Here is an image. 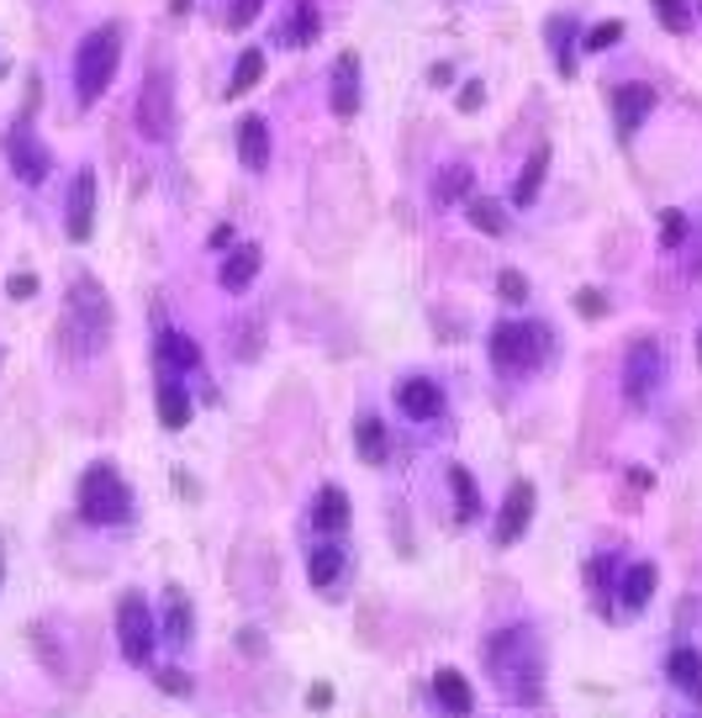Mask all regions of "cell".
<instances>
[{
  "label": "cell",
  "instance_id": "cell-1",
  "mask_svg": "<svg viewBox=\"0 0 702 718\" xmlns=\"http://www.w3.org/2000/svg\"><path fill=\"white\" fill-rule=\"evenodd\" d=\"M486 676L491 687L529 708V703H544V640L533 634L529 623H508L486 640Z\"/></svg>",
  "mask_w": 702,
  "mask_h": 718
},
{
  "label": "cell",
  "instance_id": "cell-2",
  "mask_svg": "<svg viewBox=\"0 0 702 718\" xmlns=\"http://www.w3.org/2000/svg\"><path fill=\"white\" fill-rule=\"evenodd\" d=\"M111 328H117V312H111V296L96 275H74L70 291H64V312H59V349L70 359H96L106 344H111Z\"/></svg>",
  "mask_w": 702,
  "mask_h": 718
},
{
  "label": "cell",
  "instance_id": "cell-3",
  "mask_svg": "<svg viewBox=\"0 0 702 718\" xmlns=\"http://www.w3.org/2000/svg\"><path fill=\"white\" fill-rule=\"evenodd\" d=\"M74 507H79V518L96 528H121L132 518V492H127V481L111 460H96V465H85V476H79V492H74Z\"/></svg>",
  "mask_w": 702,
  "mask_h": 718
},
{
  "label": "cell",
  "instance_id": "cell-4",
  "mask_svg": "<svg viewBox=\"0 0 702 718\" xmlns=\"http://www.w3.org/2000/svg\"><path fill=\"white\" fill-rule=\"evenodd\" d=\"M117 59H121L117 22H106L79 38V49H74V96H79V106H96V101L106 96V85H111V74H117Z\"/></svg>",
  "mask_w": 702,
  "mask_h": 718
},
{
  "label": "cell",
  "instance_id": "cell-5",
  "mask_svg": "<svg viewBox=\"0 0 702 718\" xmlns=\"http://www.w3.org/2000/svg\"><path fill=\"white\" fill-rule=\"evenodd\" d=\"M486 355H491V365H497L502 376H523V370H533V365H539V355H544V328L508 317V323H497V328H491V338H486Z\"/></svg>",
  "mask_w": 702,
  "mask_h": 718
},
{
  "label": "cell",
  "instance_id": "cell-6",
  "mask_svg": "<svg viewBox=\"0 0 702 718\" xmlns=\"http://www.w3.org/2000/svg\"><path fill=\"white\" fill-rule=\"evenodd\" d=\"M138 127L153 144H174L180 117H174V74L164 64H153L143 74V91H138Z\"/></svg>",
  "mask_w": 702,
  "mask_h": 718
},
{
  "label": "cell",
  "instance_id": "cell-7",
  "mask_svg": "<svg viewBox=\"0 0 702 718\" xmlns=\"http://www.w3.org/2000/svg\"><path fill=\"white\" fill-rule=\"evenodd\" d=\"M153 640H159V619L148 608L143 592H121L117 602V645L132 666H148L153 661Z\"/></svg>",
  "mask_w": 702,
  "mask_h": 718
},
{
  "label": "cell",
  "instance_id": "cell-8",
  "mask_svg": "<svg viewBox=\"0 0 702 718\" xmlns=\"http://www.w3.org/2000/svg\"><path fill=\"white\" fill-rule=\"evenodd\" d=\"M660 381H666V349L655 338H634L629 355H624V397H629V408H650Z\"/></svg>",
  "mask_w": 702,
  "mask_h": 718
},
{
  "label": "cell",
  "instance_id": "cell-9",
  "mask_svg": "<svg viewBox=\"0 0 702 718\" xmlns=\"http://www.w3.org/2000/svg\"><path fill=\"white\" fill-rule=\"evenodd\" d=\"M64 233L70 243H91L96 233V169H74L70 201H64Z\"/></svg>",
  "mask_w": 702,
  "mask_h": 718
},
{
  "label": "cell",
  "instance_id": "cell-10",
  "mask_svg": "<svg viewBox=\"0 0 702 718\" xmlns=\"http://www.w3.org/2000/svg\"><path fill=\"white\" fill-rule=\"evenodd\" d=\"M6 159H11V169H17V180L22 186H43L49 180V148L32 138V122H17L11 127V138H6Z\"/></svg>",
  "mask_w": 702,
  "mask_h": 718
},
{
  "label": "cell",
  "instance_id": "cell-11",
  "mask_svg": "<svg viewBox=\"0 0 702 718\" xmlns=\"http://www.w3.org/2000/svg\"><path fill=\"white\" fill-rule=\"evenodd\" d=\"M328 106L333 117H354L364 106V85H360V53H339L333 59V80H328Z\"/></svg>",
  "mask_w": 702,
  "mask_h": 718
},
{
  "label": "cell",
  "instance_id": "cell-12",
  "mask_svg": "<svg viewBox=\"0 0 702 718\" xmlns=\"http://www.w3.org/2000/svg\"><path fill=\"white\" fill-rule=\"evenodd\" d=\"M533 507H539V497H533V486H529V481H512L508 503H502V513H497V545H518V539L529 534Z\"/></svg>",
  "mask_w": 702,
  "mask_h": 718
},
{
  "label": "cell",
  "instance_id": "cell-13",
  "mask_svg": "<svg viewBox=\"0 0 702 718\" xmlns=\"http://www.w3.org/2000/svg\"><path fill=\"white\" fill-rule=\"evenodd\" d=\"M655 112V91L650 85H618L613 91V122H618V138H634L639 127H645V117Z\"/></svg>",
  "mask_w": 702,
  "mask_h": 718
},
{
  "label": "cell",
  "instance_id": "cell-14",
  "mask_svg": "<svg viewBox=\"0 0 702 718\" xmlns=\"http://www.w3.org/2000/svg\"><path fill=\"white\" fill-rule=\"evenodd\" d=\"M396 408L407 412V418H417V423H434L438 412H444V391L428 376H407V381H396Z\"/></svg>",
  "mask_w": 702,
  "mask_h": 718
},
{
  "label": "cell",
  "instance_id": "cell-15",
  "mask_svg": "<svg viewBox=\"0 0 702 718\" xmlns=\"http://www.w3.org/2000/svg\"><path fill=\"white\" fill-rule=\"evenodd\" d=\"M655 587H660V571H655L650 560H639V566H629V571L618 576V608H624V619H634V613L650 608Z\"/></svg>",
  "mask_w": 702,
  "mask_h": 718
},
{
  "label": "cell",
  "instance_id": "cell-16",
  "mask_svg": "<svg viewBox=\"0 0 702 718\" xmlns=\"http://www.w3.org/2000/svg\"><path fill=\"white\" fill-rule=\"evenodd\" d=\"M434 697H438V714L444 718H470L476 714V693L455 666H438L434 671Z\"/></svg>",
  "mask_w": 702,
  "mask_h": 718
},
{
  "label": "cell",
  "instance_id": "cell-17",
  "mask_svg": "<svg viewBox=\"0 0 702 718\" xmlns=\"http://www.w3.org/2000/svg\"><path fill=\"white\" fill-rule=\"evenodd\" d=\"M312 528L322 534V539H339L343 528H349V497H343V486H322L312 497Z\"/></svg>",
  "mask_w": 702,
  "mask_h": 718
},
{
  "label": "cell",
  "instance_id": "cell-18",
  "mask_svg": "<svg viewBox=\"0 0 702 718\" xmlns=\"http://www.w3.org/2000/svg\"><path fill=\"white\" fill-rule=\"evenodd\" d=\"M317 32H322V11H317V0H291V17H286V27H275V43H286V49H307V43H317Z\"/></svg>",
  "mask_w": 702,
  "mask_h": 718
},
{
  "label": "cell",
  "instance_id": "cell-19",
  "mask_svg": "<svg viewBox=\"0 0 702 718\" xmlns=\"http://www.w3.org/2000/svg\"><path fill=\"white\" fill-rule=\"evenodd\" d=\"M164 640L174 650H191V640H195V608L180 587H164Z\"/></svg>",
  "mask_w": 702,
  "mask_h": 718
},
{
  "label": "cell",
  "instance_id": "cell-20",
  "mask_svg": "<svg viewBox=\"0 0 702 718\" xmlns=\"http://www.w3.org/2000/svg\"><path fill=\"white\" fill-rule=\"evenodd\" d=\"M666 676H671L677 693H687L692 703H702V650L677 645L671 655H666Z\"/></svg>",
  "mask_w": 702,
  "mask_h": 718
},
{
  "label": "cell",
  "instance_id": "cell-21",
  "mask_svg": "<svg viewBox=\"0 0 702 718\" xmlns=\"http://www.w3.org/2000/svg\"><path fill=\"white\" fill-rule=\"evenodd\" d=\"M354 455H360V465H386L391 439H386V423H381L375 412H360V418H354Z\"/></svg>",
  "mask_w": 702,
  "mask_h": 718
},
{
  "label": "cell",
  "instance_id": "cell-22",
  "mask_svg": "<svg viewBox=\"0 0 702 718\" xmlns=\"http://www.w3.org/2000/svg\"><path fill=\"white\" fill-rule=\"evenodd\" d=\"M159 365H164V376L174 370H201V344L191 334H180V328H164L159 334Z\"/></svg>",
  "mask_w": 702,
  "mask_h": 718
},
{
  "label": "cell",
  "instance_id": "cell-23",
  "mask_svg": "<svg viewBox=\"0 0 702 718\" xmlns=\"http://www.w3.org/2000/svg\"><path fill=\"white\" fill-rule=\"evenodd\" d=\"M191 418H195L191 391H185V386L174 381V376H164V381H159V423H164L170 433H180L185 423H191Z\"/></svg>",
  "mask_w": 702,
  "mask_h": 718
},
{
  "label": "cell",
  "instance_id": "cell-24",
  "mask_svg": "<svg viewBox=\"0 0 702 718\" xmlns=\"http://www.w3.org/2000/svg\"><path fill=\"white\" fill-rule=\"evenodd\" d=\"M343 571H349V555H343L333 539H328V545H317L312 560H307V576H312L317 592H333V587L343 581Z\"/></svg>",
  "mask_w": 702,
  "mask_h": 718
},
{
  "label": "cell",
  "instance_id": "cell-25",
  "mask_svg": "<svg viewBox=\"0 0 702 718\" xmlns=\"http://www.w3.org/2000/svg\"><path fill=\"white\" fill-rule=\"evenodd\" d=\"M259 264H265L259 243H238V249L222 260V286H227V291H248V286H254V275H259Z\"/></svg>",
  "mask_w": 702,
  "mask_h": 718
},
{
  "label": "cell",
  "instance_id": "cell-26",
  "mask_svg": "<svg viewBox=\"0 0 702 718\" xmlns=\"http://www.w3.org/2000/svg\"><path fill=\"white\" fill-rule=\"evenodd\" d=\"M238 159L254 169V175L269 169V127H265V117H243L238 122Z\"/></svg>",
  "mask_w": 702,
  "mask_h": 718
},
{
  "label": "cell",
  "instance_id": "cell-27",
  "mask_svg": "<svg viewBox=\"0 0 702 718\" xmlns=\"http://www.w3.org/2000/svg\"><path fill=\"white\" fill-rule=\"evenodd\" d=\"M544 175H550V144H539L533 148V159L523 165L518 186H512V207H533V196H539V186H544Z\"/></svg>",
  "mask_w": 702,
  "mask_h": 718
},
{
  "label": "cell",
  "instance_id": "cell-28",
  "mask_svg": "<svg viewBox=\"0 0 702 718\" xmlns=\"http://www.w3.org/2000/svg\"><path fill=\"white\" fill-rule=\"evenodd\" d=\"M465 217H470V228L486 233V239H502V233H508V212H502L497 201H486V196H476V201L465 207Z\"/></svg>",
  "mask_w": 702,
  "mask_h": 718
},
{
  "label": "cell",
  "instance_id": "cell-29",
  "mask_svg": "<svg viewBox=\"0 0 702 718\" xmlns=\"http://www.w3.org/2000/svg\"><path fill=\"white\" fill-rule=\"evenodd\" d=\"M259 74H265V53H259V49H243L238 53V70H233V80H227V96H233V101L248 96V91L259 85Z\"/></svg>",
  "mask_w": 702,
  "mask_h": 718
},
{
  "label": "cell",
  "instance_id": "cell-30",
  "mask_svg": "<svg viewBox=\"0 0 702 718\" xmlns=\"http://www.w3.org/2000/svg\"><path fill=\"white\" fill-rule=\"evenodd\" d=\"M449 486H455V503H460V524H476L481 518V492L465 465H449Z\"/></svg>",
  "mask_w": 702,
  "mask_h": 718
},
{
  "label": "cell",
  "instance_id": "cell-31",
  "mask_svg": "<svg viewBox=\"0 0 702 718\" xmlns=\"http://www.w3.org/2000/svg\"><path fill=\"white\" fill-rule=\"evenodd\" d=\"M655 17L666 22V32H687L692 27V0H650Z\"/></svg>",
  "mask_w": 702,
  "mask_h": 718
},
{
  "label": "cell",
  "instance_id": "cell-32",
  "mask_svg": "<svg viewBox=\"0 0 702 718\" xmlns=\"http://www.w3.org/2000/svg\"><path fill=\"white\" fill-rule=\"evenodd\" d=\"M550 38H555V53H560V74L571 80V74H576V53H571V22H565V17H555Z\"/></svg>",
  "mask_w": 702,
  "mask_h": 718
},
{
  "label": "cell",
  "instance_id": "cell-33",
  "mask_svg": "<svg viewBox=\"0 0 702 718\" xmlns=\"http://www.w3.org/2000/svg\"><path fill=\"white\" fill-rule=\"evenodd\" d=\"M465 186H470V169H465V165L444 169V175H438V201H444V207H449V201H460Z\"/></svg>",
  "mask_w": 702,
  "mask_h": 718
},
{
  "label": "cell",
  "instance_id": "cell-34",
  "mask_svg": "<svg viewBox=\"0 0 702 718\" xmlns=\"http://www.w3.org/2000/svg\"><path fill=\"white\" fill-rule=\"evenodd\" d=\"M660 243H666V249H681V243H687V217H681L677 207L660 212Z\"/></svg>",
  "mask_w": 702,
  "mask_h": 718
},
{
  "label": "cell",
  "instance_id": "cell-35",
  "mask_svg": "<svg viewBox=\"0 0 702 718\" xmlns=\"http://www.w3.org/2000/svg\"><path fill=\"white\" fill-rule=\"evenodd\" d=\"M153 682H159L170 697H191L195 693V682L185 676V671H174V666H159V671H153Z\"/></svg>",
  "mask_w": 702,
  "mask_h": 718
},
{
  "label": "cell",
  "instance_id": "cell-36",
  "mask_svg": "<svg viewBox=\"0 0 702 718\" xmlns=\"http://www.w3.org/2000/svg\"><path fill=\"white\" fill-rule=\"evenodd\" d=\"M259 11H265V0H233V6H227V27L243 32V27L259 22Z\"/></svg>",
  "mask_w": 702,
  "mask_h": 718
},
{
  "label": "cell",
  "instance_id": "cell-37",
  "mask_svg": "<svg viewBox=\"0 0 702 718\" xmlns=\"http://www.w3.org/2000/svg\"><path fill=\"white\" fill-rule=\"evenodd\" d=\"M618 38H624V22H603V27H592V32H586V49L603 53V49H613Z\"/></svg>",
  "mask_w": 702,
  "mask_h": 718
},
{
  "label": "cell",
  "instance_id": "cell-38",
  "mask_svg": "<svg viewBox=\"0 0 702 718\" xmlns=\"http://www.w3.org/2000/svg\"><path fill=\"white\" fill-rule=\"evenodd\" d=\"M6 296H11V302H26V296H38V275H32V270H17V275L6 281Z\"/></svg>",
  "mask_w": 702,
  "mask_h": 718
},
{
  "label": "cell",
  "instance_id": "cell-39",
  "mask_svg": "<svg viewBox=\"0 0 702 718\" xmlns=\"http://www.w3.org/2000/svg\"><path fill=\"white\" fill-rule=\"evenodd\" d=\"M497 291H502V302H523V296H529V281H523L518 270H502V281H497Z\"/></svg>",
  "mask_w": 702,
  "mask_h": 718
},
{
  "label": "cell",
  "instance_id": "cell-40",
  "mask_svg": "<svg viewBox=\"0 0 702 718\" xmlns=\"http://www.w3.org/2000/svg\"><path fill=\"white\" fill-rule=\"evenodd\" d=\"M307 708H317V714L333 708V687H328V682H312V687H307Z\"/></svg>",
  "mask_w": 702,
  "mask_h": 718
},
{
  "label": "cell",
  "instance_id": "cell-41",
  "mask_svg": "<svg viewBox=\"0 0 702 718\" xmlns=\"http://www.w3.org/2000/svg\"><path fill=\"white\" fill-rule=\"evenodd\" d=\"M576 307H582L586 317H603L607 302H603V291H576Z\"/></svg>",
  "mask_w": 702,
  "mask_h": 718
},
{
  "label": "cell",
  "instance_id": "cell-42",
  "mask_svg": "<svg viewBox=\"0 0 702 718\" xmlns=\"http://www.w3.org/2000/svg\"><path fill=\"white\" fill-rule=\"evenodd\" d=\"M481 101H486V85L481 80H470V85L460 91V112H481Z\"/></svg>",
  "mask_w": 702,
  "mask_h": 718
},
{
  "label": "cell",
  "instance_id": "cell-43",
  "mask_svg": "<svg viewBox=\"0 0 702 718\" xmlns=\"http://www.w3.org/2000/svg\"><path fill=\"white\" fill-rule=\"evenodd\" d=\"M212 249H233V228H227V222L212 228Z\"/></svg>",
  "mask_w": 702,
  "mask_h": 718
},
{
  "label": "cell",
  "instance_id": "cell-44",
  "mask_svg": "<svg viewBox=\"0 0 702 718\" xmlns=\"http://www.w3.org/2000/svg\"><path fill=\"white\" fill-rule=\"evenodd\" d=\"M238 640H243V650H265V634H254V629H243Z\"/></svg>",
  "mask_w": 702,
  "mask_h": 718
},
{
  "label": "cell",
  "instance_id": "cell-45",
  "mask_svg": "<svg viewBox=\"0 0 702 718\" xmlns=\"http://www.w3.org/2000/svg\"><path fill=\"white\" fill-rule=\"evenodd\" d=\"M449 80H455V70H444V64H438V70H428V85H449Z\"/></svg>",
  "mask_w": 702,
  "mask_h": 718
},
{
  "label": "cell",
  "instance_id": "cell-46",
  "mask_svg": "<svg viewBox=\"0 0 702 718\" xmlns=\"http://www.w3.org/2000/svg\"><path fill=\"white\" fill-rule=\"evenodd\" d=\"M170 6H174V11H185V6H191V0H170Z\"/></svg>",
  "mask_w": 702,
  "mask_h": 718
},
{
  "label": "cell",
  "instance_id": "cell-47",
  "mask_svg": "<svg viewBox=\"0 0 702 718\" xmlns=\"http://www.w3.org/2000/svg\"><path fill=\"white\" fill-rule=\"evenodd\" d=\"M0 581H6V555H0Z\"/></svg>",
  "mask_w": 702,
  "mask_h": 718
},
{
  "label": "cell",
  "instance_id": "cell-48",
  "mask_svg": "<svg viewBox=\"0 0 702 718\" xmlns=\"http://www.w3.org/2000/svg\"><path fill=\"white\" fill-rule=\"evenodd\" d=\"M698 359H702V334H698Z\"/></svg>",
  "mask_w": 702,
  "mask_h": 718
}]
</instances>
